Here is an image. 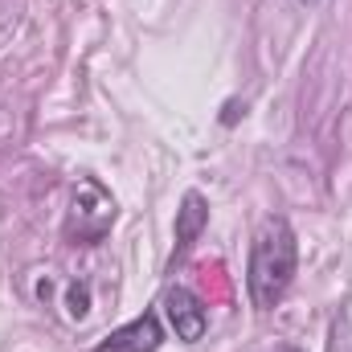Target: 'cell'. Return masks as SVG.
<instances>
[{"mask_svg": "<svg viewBox=\"0 0 352 352\" xmlns=\"http://www.w3.org/2000/svg\"><path fill=\"white\" fill-rule=\"evenodd\" d=\"M283 352H299V349H283Z\"/></svg>", "mask_w": 352, "mask_h": 352, "instance_id": "cell-8", "label": "cell"}, {"mask_svg": "<svg viewBox=\"0 0 352 352\" xmlns=\"http://www.w3.org/2000/svg\"><path fill=\"white\" fill-rule=\"evenodd\" d=\"M164 344V328H160V316L156 311H144L135 316L131 324L115 328L111 336H102L90 352H156Z\"/></svg>", "mask_w": 352, "mask_h": 352, "instance_id": "cell-3", "label": "cell"}, {"mask_svg": "<svg viewBox=\"0 0 352 352\" xmlns=\"http://www.w3.org/2000/svg\"><path fill=\"white\" fill-rule=\"evenodd\" d=\"M299 266V238L287 217H266L250 242V266H246V291L258 311L283 303L291 278Z\"/></svg>", "mask_w": 352, "mask_h": 352, "instance_id": "cell-1", "label": "cell"}, {"mask_svg": "<svg viewBox=\"0 0 352 352\" xmlns=\"http://www.w3.org/2000/svg\"><path fill=\"white\" fill-rule=\"evenodd\" d=\"M291 4H299V8H316L320 0H291Z\"/></svg>", "mask_w": 352, "mask_h": 352, "instance_id": "cell-7", "label": "cell"}, {"mask_svg": "<svg viewBox=\"0 0 352 352\" xmlns=\"http://www.w3.org/2000/svg\"><path fill=\"white\" fill-rule=\"evenodd\" d=\"M87 303H90V291L74 283V287H70V316H74V320H82V316H87Z\"/></svg>", "mask_w": 352, "mask_h": 352, "instance_id": "cell-6", "label": "cell"}, {"mask_svg": "<svg viewBox=\"0 0 352 352\" xmlns=\"http://www.w3.org/2000/svg\"><path fill=\"white\" fill-rule=\"evenodd\" d=\"M164 316H168V324H173L176 340H184V344H197V340L205 336V328H209L205 303H201L188 287H168V295H164Z\"/></svg>", "mask_w": 352, "mask_h": 352, "instance_id": "cell-4", "label": "cell"}, {"mask_svg": "<svg viewBox=\"0 0 352 352\" xmlns=\"http://www.w3.org/2000/svg\"><path fill=\"white\" fill-rule=\"evenodd\" d=\"M111 226H115V197L94 176H82L74 188V201H70L66 238L70 242H102Z\"/></svg>", "mask_w": 352, "mask_h": 352, "instance_id": "cell-2", "label": "cell"}, {"mask_svg": "<svg viewBox=\"0 0 352 352\" xmlns=\"http://www.w3.org/2000/svg\"><path fill=\"white\" fill-rule=\"evenodd\" d=\"M205 226H209V201L197 188H188L184 201H180V209H176V254H184L205 234Z\"/></svg>", "mask_w": 352, "mask_h": 352, "instance_id": "cell-5", "label": "cell"}]
</instances>
